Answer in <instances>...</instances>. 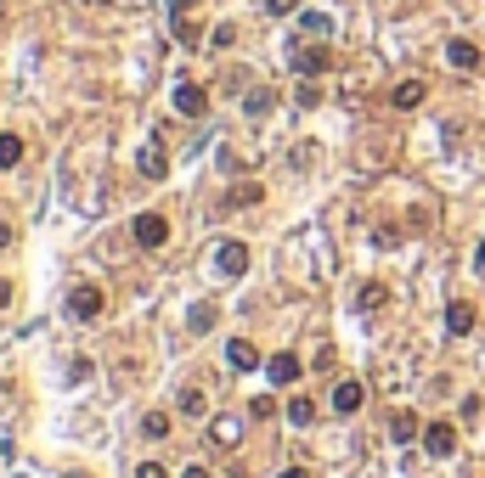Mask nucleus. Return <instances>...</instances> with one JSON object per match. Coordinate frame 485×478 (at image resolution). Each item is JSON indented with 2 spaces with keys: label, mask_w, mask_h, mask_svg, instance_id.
<instances>
[{
  "label": "nucleus",
  "mask_w": 485,
  "mask_h": 478,
  "mask_svg": "<svg viewBox=\"0 0 485 478\" xmlns=\"http://www.w3.org/2000/svg\"><path fill=\"white\" fill-rule=\"evenodd\" d=\"M418 102H423V80H401L396 85V107H401V113H412Z\"/></svg>",
  "instance_id": "aec40b11"
},
{
  "label": "nucleus",
  "mask_w": 485,
  "mask_h": 478,
  "mask_svg": "<svg viewBox=\"0 0 485 478\" xmlns=\"http://www.w3.org/2000/svg\"><path fill=\"white\" fill-rule=\"evenodd\" d=\"M299 372H305V366H299V354H266V377H271V389H288V383H299Z\"/></svg>",
  "instance_id": "0eeeda50"
},
{
  "label": "nucleus",
  "mask_w": 485,
  "mask_h": 478,
  "mask_svg": "<svg viewBox=\"0 0 485 478\" xmlns=\"http://www.w3.org/2000/svg\"><path fill=\"white\" fill-rule=\"evenodd\" d=\"M266 11L271 18H288V11H299V0H266Z\"/></svg>",
  "instance_id": "c85d7f7f"
},
{
  "label": "nucleus",
  "mask_w": 485,
  "mask_h": 478,
  "mask_svg": "<svg viewBox=\"0 0 485 478\" xmlns=\"http://www.w3.org/2000/svg\"><path fill=\"white\" fill-rule=\"evenodd\" d=\"M130 237L142 242V248H164V242H170V220H164V214H135Z\"/></svg>",
  "instance_id": "7ed1b4c3"
},
{
  "label": "nucleus",
  "mask_w": 485,
  "mask_h": 478,
  "mask_svg": "<svg viewBox=\"0 0 485 478\" xmlns=\"http://www.w3.org/2000/svg\"><path fill=\"white\" fill-rule=\"evenodd\" d=\"M316 102H322V90H316V80H305L299 85V107H316Z\"/></svg>",
  "instance_id": "cd10ccee"
},
{
  "label": "nucleus",
  "mask_w": 485,
  "mask_h": 478,
  "mask_svg": "<svg viewBox=\"0 0 485 478\" xmlns=\"http://www.w3.org/2000/svg\"><path fill=\"white\" fill-rule=\"evenodd\" d=\"M446 63L458 73H474L480 68V45L474 40H446Z\"/></svg>",
  "instance_id": "6e6552de"
},
{
  "label": "nucleus",
  "mask_w": 485,
  "mask_h": 478,
  "mask_svg": "<svg viewBox=\"0 0 485 478\" xmlns=\"http://www.w3.org/2000/svg\"><path fill=\"white\" fill-rule=\"evenodd\" d=\"M423 451H429L435 461L458 456V428H451V422H423Z\"/></svg>",
  "instance_id": "39448f33"
},
{
  "label": "nucleus",
  "mask_w": 485,
  "mask_h": 478,
  "mask_svg": "<svg viewBox=\"0 0 485 478\" xmlns=\"http://www.w3.org/2000/svg\"><path fill=\"white\" fill-rule=\"evenodd\" d=\"M271 107H277V90H266V85H254L249 96H242V113H249V118H266Z\"/></svg>",
  "instance_id": "4468645a"
},
{
  "label": "nucleus",
  "mask_w": 485,
  "mask_h": 478,
  "mask_svg": "<svg viewBox=\"0 0 485 478\" xmlns=\"http://www.w3.org/2000/svg\"><path fill=\"white\" fill-rule=\"evenodd\" d=\"M288 422H294V428H311V422H316V399L294 394V399H288Z\"/></svg>",
  "instance_id": "f3484780"
},
{
  "label": "nucleus",
  "mask_w": 485,
  "mask_h": 478,
  "mask_svg": "<svg viewBox=\"0 0 485 478\" xmlns=\"http://www.w3.org/2000/svg\"><path fill=\"white\" fill-rule=\"evenodd\" d=\"M23 163V135H0V169H18Z\"/></svg>",
  "instance_id": "4be33fe9"
},
{
  "label": "nucleus",
  "mask_w": 485,
  "mask_h": 478,
  "mask_svg": "<svg viewBox=\"0 0 485 478\" xmlns=\"http://www.w3.org/2000/svg\"><path fill=\"white\" fill-rule=\"evenodd\" d=\"M446 332H451V338H468V332H474V304H468V299H451V304H446Z\"/></svg>",
  "instance_id": "1a4fd4ad"
},
{
  "label": "nucleus",
  "mask_w": 485,
  "mask_h": 478,
  "mask_svg": "<svg viewBox=\"0 0 485 478\" xmlns=\"http://www.w3.org/2000/svg\"><path fill=\"white\" fill-rule=\"evenodd\" d=\"M175 40H181V45H198V28H192L187 18H175Z\"/></svg>",
  "instance_id": "bb28decb"
},
{
  "label": "nucleus",
  "mask_w": 485,
  "mask_h": 478,
  "mask_svg": "<svg viewBox=\"0 0 485 478\" xmlns=\"http://www.w3.org/2000/svg\"><path fill=\"white\" fill-rule=\"evenodd\" d=\"M254 203H266V186H260V180H249V186H237L232 197H226V214H232V209H254Z\"/></svg>",
  "instance_id": "2eb2a0df"
},
{
  "label": "nucleus",
  "mask_w": 485,
  "mask_h": 478,
  "mask_svg": "<svg viewBox=\"0 0 485 478\" xmlns=\"http://www.w3.org/2000/svg\"><path fill=\"white\" fill-rule=\"evenodd\" d=\"M299 28L322 40V34H333V18H327V11H305V18H299Z\"/></svg>",
  "instance_id": "5701e85b"
},
{
  "label": "nucleus",
  "mask_w": 485,
  "mask_h": 478,
  "mask_svg": "<svg viewBox=\"0 0 485 478\" xmlns=\"http://www.w3.org/2000/svg\"><path fill=\"white\" fill-rule=\"evenodd\" d=\"M389 439H396V444H412V439H423V422H418V411H396V416H389Z\"/></svg>",
  "instance_id": "ddd939ff"
},
{
  "label": "nucleus",
  "mask_w": 485,
  "mask_h": 478,
  "mask_svg": "<svg viewBox=\"0 0 485 478\" xmlns=\"http://www.w3.org/2000/svg\"><path fill=\"white\" fill-rule=\"evenodd\" d=\"M175 113H181V118H204V113H209V90L192 85V80H181V85H175Z\"/></svg>",
  "instance_id": "423d86ee"
},
{
  "label": "nucleus",
  "mask_w": 485,
  "mask_h": 478,
  "mask_svg": "<svg viewBox=\"0 0 485 478\" xmlns=\"http://www.w3.org/2000/svg\"><path fill=\"white\" fill-rule=\"evenodd\" d=\"M12 242H18V231H12L6 220H0V248H12Z\"/></svg>",
  "instance_id": "7c9ffc66"
},
{
  "label": "nucleus",
  "mask_w": 485,
  "mask_h": 478,
  "mask_svg": "<svg viewBox=\"0 0 485 478\" xmlns=\"http://www.w3.org/2000/svg\"><path fill=\"white\" fill-rule=\"evenodd\" d=\"M187 6H192V0H170V11H175V18H187Z\"/></svg>",
  "instance_id": "72a5a7b5"
},
{
  "label": "nucleus",
  "mask_w": 485,
  "mask_h": 478,
  "mask_svg": "<svg viewBox=\"0 0 485 478\" xmlns=\"http://www.w3.org/2000/svg\"><path fill=\"white\" fill-rule=\"evenodd\" d=\"M135 478H170V473H164L158 461H142V467H135Z\"/></svg>",
  "instance_id": "c756f323"
},
{
  "label": "nucleus",
  "mask_w": 485,
  "mask_h": 478,
  "mask_svg": "<svg viewBox=\"0 0 485 478\" xmlns=\"http://www.w3.org/2000/svg\"><path fill=\"white\" fill-rule=\"evenodd\" d=\"M102 310H108V292H102L96 282H80L68 292V315L73 321H102Z\"/></svg>",
  "instance_id": "f257e3e1"
},
{
  "label": "nucleus",
  "mask_w": 485,
  "mask_h": 478,
  "mask_svg": "<svg viewBox=\"0 0 485 478\" xmlns=\"http://www.w3.org/2000/svg\"><path fill=\"white\" fill-rule=\"evenodd\" d=\"M396 242H401L396 225H378V231H373V248H396Z\"/></svg>",
  "instance_id": "a878e982"
},
{
  "label": "nucleus",
  "mask_w": 485,
  "mask_h": 478,
  "mask_svg": "<svg viewBox=\"0 0 485 478\" xmlns=\"http://www.w3.org/2000/svg\"><path fill=\"white\" fill-rule=\"evenodd\" d=\"M215 321H220V310H215V304H192V310H187V327H192V332H209Z\"/></svg>",
  "instance_id": "412c9836"
},
{
  "label": "nucleus",
  "mask_w": 485,
  "mask_h": 478,
  "mask_svg": "<svg viewBox=\"0 0 485 478\" xmlns=\"http://www.w3.org/2000/svg\"><path fill=\"white\" fill-rule=\"evenodd\" d=\"M209 45H220V51H232V45H237V23H215V34H209Z\"/></svg>",
  "instance_id": "393cba45"
},
{
  "label": "nucleus",
  "mask_w": 485,
  "mask_h": 478,
  "mask_svg": "<svg viewBox=\"0 0 485 478\" xmlns=\"http://www.w3.org/2000/svg\"><path fill=\"white\" fill-rule=\"evenodd\" d=\"M142 439H170V411H147L142 416Z\"/></svg>",
  "instance_id": "a211bd4d"
},
{
  "label": "nucleus",
  "mask_w": 485,
  "mask_h": 478,
  "mask_svg": "<svg viewBox=\"0 0 485 478\" xmlns=\"http://www.w3.org/2000/svg\"><path fill=\"white\" fill-rule=\"evenodd\" d=\"M282 478H311V473H305V467H288V473H282Z\"/></svg>",
  "instance_id": "f704fd0d"
},
{
  "label": "nucleus",
  "mask_w": 485,
  "mask_h": 478,
  "mask_svg": "<svg viewBox=\"0 0 485 478\" xmlns=\"http://www.w3.org/2000/svg\"><path fill=\"white\" fill-rule=\"evenodd\" d=\"M209 439L220 444V451H232V444L242 439V428H237V416H215V428H209Z\"/></svg>",
  "instance_id": "dca6fc26"
},
{
  "label": "nucleus",
  "mask_w": 485,
  "mask_h": 478,
  "mask_svg": "<svg viewBox=\"0 0 485 478\" xmlns=\"http://www.w3.org/2000/svg\"><path fill=\"white\" fill-rule=\"evenodd\" d=\"M361 399H367V389H361V383H350V377H344L339 389H333V411H339V416H356V411H361Z\"/></svg>",
  "instance_id": "9b49d317"
},
{
  "label": "nucleus",
  "mask_w": 485,
  "mask_h": 478,
  "mask_svg": "<svg viewBox=\"0 0 485 478\" xmlns=\"http://www.w3.org/2000/svg\"><path fill=\"white\" fill-rule=\"evenodd\" d=\"M63 478H85V473H63Z\"/></svg>",
  "instance_id": "e433bc0d"
},
{
  "label": "nucleus",
  "mask_w": 485,
  "mask_h": 478,
  "mask_svg": "<svg viewBox=\"0 0 485 478\" xmlns=\"http://www.w3.org/2000/svg\"><path fill=\"white\" fill-rule=\"evenodd\" d=\"M181 478H215V473H209V467H198V461H192V467L181 473Z\"/></svg>",
  "instance_id": "2f4dec72"
},
{
  "label": "nucleus",
  "mask_w": 485,
  "mask_h": 478,
  "mask_svg": "<svg viewBox=\"0 0 485 478\" xmlns=\"http://www.w3.org/2000/svg\"><path fill=\"white\" fill-rule=\"evenodd\" d=\"M6 304H12V282H6V276H0V310H6Z\"/></svg>",
  "instance_id": "473e14b6"
},
{
  "label": "nucleus",
  "mask_w": 485,
  "mask_h": 478,
  "mask_svg": "<svg viewBox=\"0 0 485 478\" xmlns=\"http://www.w3.org/2000/svg\"><path fill=\"white\" fill-rule=\"evenodd\" d=\"M215 265H220V276H249V265H254V254H249V242H237V237H226L220 248H215Z\"/></svg>",
  "instance_id": "20e7f679"
},
{
  "label": "nucleus",
  "mask_w": 485,
  "mask_h": 478,
  "mask_svg": "<svg viewBox=\"0 0 485 478\" xmlns=\"http://www.w3.org/2000/svg\"><path fill=\"white\" fill-rule=\"evenodd\" d=\"M288 63H294V73H305V80H322V73L333 68V51L327 45H294Z\"/></svg>",
  "instance_id": "f03ea898"
},
{
  "label": "nucleus",
  "mask_w": 485,
  "mask_h": 478,
  "mask_svg": "<svg viewBox=\"0 0 485 478\" xmlns=\"http://www.w3.org/2000/svg\"><path fill=\"white\" fill-rule=\"evenodd\" d=\"M226 360H232V372H260V366H266V354L254 349V344H242V338H237V344H226Z\"/></svg>",
  "instance_id": "9d476101"
},
{
  "label": "nucleus",
  "mask_w": 485,
  "mask_h": 478,
  "mask_svg": "<svg viewBox=\"0 0 485 478\" xmlns=\"http://www.w3.org/2000/svg\"><path fill=\"white\" fill-rule=\"evenodd\" d=\"M356 304H361V310H384V304H389V287H384V282H367V287L356 292Z\"/></svg>",
  "instance_id": "6ab92c4d"
},
{
  "label": "nucleus",
  "mask_w": 485,
  "mask_h": 478,
  "mask_svg": "<svg viewBox=\"0 0 485 478\" xmlns=\"http://www.w3.org/2000/svg\"><path fill=\"white\" fill-rule=\"evenodd\" d=\"M142 175H147V180H164V175H170V152H164V141H147V147H142Z\"/></svg>",
  "instance_id": "f8f14e48"
},
{
  "label": "nucleus",
  "mask_w": 485,
  "mask_h": 478,
  "mask_svg": "<svg viewBox=\"0 0 485 478\" xmlns=\"http://www.w3.org/2000/svg\"><path fill=\"white\" fill-rule=\"evenodd\" d=\"M474 259H480V265H485V237H480V254H474Z\"/></svg>",
  "instance_id": "c9c22d12"
},
{
  "label": "nucleus",
  "mask_w": 485,
  "mask_h": 478,
  "mask_svg": "<svg viewBox=\"0 0 485 478\" xmlns=\"http://www.w3.org/2000/svg\"><path fill=\"white\" fill-rule=\"evenodd\" d=\"M181 411H187V416H204V411H209L204 389H181Z\"/></svg>",
  "instance_id": "b1692460"
}]
</instances>
